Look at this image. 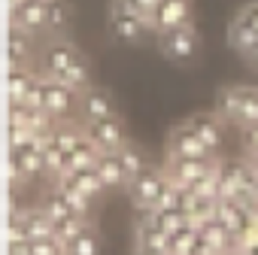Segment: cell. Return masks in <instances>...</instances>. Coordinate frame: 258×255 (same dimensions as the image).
Wrapping results in <instances>:
<instances>
[{
  "label": "cell",
  "instance_id": "cell-1",
  "mask_svg": "<svg viewBox=\"0 0 258 255\" xmlns=\"http://www.w3.org/2000/svg\"><path fill=\"white\" fill-rule=\"evenodd\" d=\"M216 112L237 128L255 124L258 121V85H225L216 97Z\"/></svg>",
  "mask_w": 258,
  "mask_h": 255
},
{
  "label": "cell",
  "instance_id": "cell-2",
  "mask_svg": "<svg viewBox=\"0 0 258 255\" xmlns=\"http://www.w3.org/2000/svg\"><path fill=\"white\" fill-rule=\"evenodd\" d=\"M173 179L167 176L164 167H143L131 182H127V192H131V201L140 213H149V210H158L170 192Z\"/></svg>",
  "mask_w": 258,
  "mask_h": 255
},
{
  "label": "cell",
  "instance_id": "cell-3",
  "mask_svg": "<svg viewBox=\"0 0 258 255\" xmlns=\"http://www.w3.org/2000/svg\"><path fill=\"white\" fill-rule=\"evenodd\" d=\"M37 173H46V137H31L22 146H13V152H10V182H13V188L19 182L34 179Z\"/></svg>",
  "mask_w": 258,
  "mask_h": 255
},
{
  "label": "cell",
  "instance_id": "cell-4",
  "mask_svg": "<svg viewBox=\"0 0 258 255\" xmlns=\"http://www.w3.org/2000/svg\"><path fill=\"white\" fill-rule=\"evenodd\" d=\"M158 49L164 58L176 61V64H191L198 55H201V37L195 31L191 22L185 25H176V28H167L158 34Z\"/></svg>",
  "mask_w": 258,
  "mask_h": 255
},
{
  "label": "cell",
  "instance_id": "cell-5",
  "mask_svg": "<svg viewBox=\"0 0 258 255\" xmlns=\"http://www.w3.org/2000/svg\"><path fill=\"white\" fill-rule=\"evenodd\" d=\"M28 100H31V103H37V106H43L52 118H64V115L70 112L73 100H79V94H76L64 79L43 76V79L37 82V88L31 91V97H28Z\"/></svg>",
  "mask_w": 258,
  "mask_h": 255
},
{
  "label": "cell",
  "instance_id": "cell-6",
  "mask_svg": "<svg viewBox=\"0 0 258 255\" xmlns=\"http://www.w3.org/2000/svg\"><path fill=\"white\" fill-rule=\"evenodd\" d=\"M149 28V19H143L140 13H134L124 0H115L112 10H109V34L115 43H124V46H137L143 43Z\"/></svg>",
  "mask_w": 258,
  "mask_h": 255
},
{
  "label": "cell",
  "instance_id": "cell-7",
  "mask_svg": "<svg viewBox=\"0 0 258 255\" xmlns=\"http://www.w3.org/2000/svg\"><path fill=\"white\" fill-rule=\"evenodd\" d=\"M219 164H222L219 155H210V158H167L164 161V170H167V176L176 185L195 188L201 179H207L210 173H216Z\"/></svg>",
  "mask_w": 258,
  "mask_h": 255
},
{
  "label": "cell",
  "instance_id": "cell-8",
  "mask_svg": "<svg viewBox=\"0 0 258 255\" xmlns=\"http://www.w3.org/2000/svg\"><path fill=\"white\" fill-rule=\"evenodd\" d=\"M210 155H219V152H213V149L191 131L188 121L176 124L173 131L167 134V158H210Z\"/></svg>",
  "mask_w": 258,
  "mask_h": 255
},
{
  "label": "cell",
  "instance_id": "cell-9",
  "mask_svg": "<svg viewBox=\"0 0 258 255\" xmlns=\"http://www.w3.org/2000/svg\"><path fill=\"white\" fill-rule=\"evenodd\" d=\"M216 216L237 234V237H249V234H255V216H252V207L249 204H243L240 198H234V195H222L219 198V204H216Z\"/></svg>",
  "mask_w": 258,
  "mask_h": 255
},
{
  "label": "cell",
  "instance_id": "cell-10",
  "mask_svg": "<svg viewBox=\"0 0 258 255\" xmlns=\"http://www.w3.org/2000/svg\"><path fill=\"white\" fill-rule=\"evenodd\" d=\"M76 55H79V49H76L70 40L55 37V40L43 49V55H40V70H43V76L61 79V76H64V70L76 61Z\"/></svg>",
  "mask_w": 258,
  "mask_h": 255
},
{
  "label": "cell",
  "instance_id": "cell-11",
  "mask_svg": "<svg viewBox=\"0 0 258 255\" xmlns=\"http://www.w3.org/2000/svg\"><path fill=\"white\" fill-rule=\"evenodd\" d=\"M13 28H22L28 34H46V0H13L10 10Z\"/></svg>",
  "mask_w": 258,
  "mask_h": 255
},
{
  "label": "cell",
  "instance_id": "cell-12",
  "mask_svg": "<svg viewBox=\"0 0 258 255\" xmlns=\"http://www.w3.org/2000/svg\"><path fill=\"white\" fill-rule=\"evenodd\" d=\"M85 134L100 146V152H118L124 143V131H121V121L118 115H106L97 121H85Z\"/></svg>",
  "mask_w": 258,
  "mask_h": 255
},
{
  "label": "cell",
  "instance_id": "cell-13",
  "mask_svg": "<svg viewBox=\"0 0 258 255\" xmlns=\"http://www.w3.org/2000/svg\"><path fill=\"white\" fill-rule=\"evenodd\" d=\"M79 112H82V121H97V118L115 115V100L106 88L91 85V88L79 91Z\"/></svg>",
  "mask_w": 258,
  "mask_h": 255
},
{
  "label": "cell",
  "instance_id": "cell-14",
  "mask_svg": "<svg viewBox=\"0 0 258 255\" xmlns=\"http://www.w3.org/2000/svg\"><path fill=\"white\" fill-rule=\"evenodd\" d=\"M185 22H191V0H161L158 10L149 19V28L155 34H161V31L185 25Z\"/></svg>",
  "mask_w": 258,
  "mask_h": 255
},
{
  "label": "cell",
  "instance_id": "cell-15",
  "mask_svg": "<svg viewBox=\"0 0 258 255\" xmlns=\"http://www.w3.org/2000/svg\"><path fill=\"white\" fill-rule=\"evenodd\" d=\"M222 115L219 112H198V115H191L188 118V124H191V131L213 149V152H219V146H222Z\"/></svg>",
  "mask_w": 258,
  "mask_h": 255
},
{
  "label": "cell",
  "instance_id": "cell-16",
  "mask_svg": "<svg viewBox=\"0 0 258 255\" xmlns=\"http://www.w3.org/2000/svg\"><path fill=\"white\" fill-rule=\"evenodd\" d=\"M137 246H155V249H167L170 246V234L158 225V219H155L152 210L140 213V219H137Z\"/></svg>",
  "mask_w": 258,
  "mask_h": 255
},
{
  "label": "cell",
  "instance_id": "cell-17",
  "mask_svg": "<svg viewBox=\"0 0 258 255\" xmlns=\"http://www.w3.org/2000/svg\"><path fill=\"white\" fill-rule=\"evenodd\" d=\"M43 79V73H34L25 67H10V76H7V91H10V100H28L31 91L37 88V82Z\"/></svg>",
  "mask_w": 258,
  "mask_h": 255
},
{
  "label": "cell",
  "instance_id": "cell-18",
  "mask_svg": "<svg viewBox=\"0 0 258 255\" xmlns=\"http://www.w3.org/2000/svg\"><path fill=\"white\" fill-rule=\"evenodd\" d=\"M61 179H67V182H73L79 192H85L88 198H100L103 192H106V182H103V176H100V170H97V164L94 167H73L70 173H64ZM58 182V179H55Z\"/></svg>",
  "mask_w": 258,
  "mask_h": 255
},
{
  "label": "cell",
  "instance_id": "cell-19",
  "mask_svg": "<svg viewBox=\"0 0 258 255\" xmlns=\"http://www.w3.org/2000/svg\"><path fill=\"white\" fill-rule=\"evenodd\" d=\"M97 170H100L106 188H121V185L131 182V179H127V173H124V164H121L118 152H103L97 158Z\"/></svg>",
  "mask_w": 258,
  "mask_h": 255
},
{
  "label": "cell",
  "instance_id": "cell-20",
  "mask_svg": "<svg viewBox=\"0 0 258 255\" xmlns=\"http://www.w3.org/2000/svg\"><path fill=\"white\" fill-rule=\"evenodd\" d=\"M70 19H73V10L67 0H46V34L61 37L70 28Z\"/></svg>",
  "mask_w": 258,
  "mask_h": 255
},
{
  "label": "cell",
  "instance_id": "cell-21",
  "mask_svg": "<svg viewBox=\"0 0 258 255\" xmlns=\"http://www.w3.org/2000/svg\"><path fill=\"white\" fill-rule=\"evenodd\" d=\"M34 55V34L10 28V67H25Z\"/></svg>",
  "mask_w": 258,
  "mask_h": 255
},
{
  "label": "cell",
  "instance_id": "cell-22",
  "mask_svg": "<svg viewBox=\"0 0 258 255\" xmlns=\"http://www.w3.org/2000/svg\"><path fill=\"white\" fill-rule=\"evenodd\" d=\"M61 79H64L76 94H79V91H85V88H91L94 82H91V64H88V58L79 52V55H76V61L64 70V76H61Z\"/></svg>",
  "mask_w": 258,
  "mask_h": 255
},
{
  "label": "cell",
  "instance_id": "cell-23",
  "mask_svg": "<svg viewBox=\"0 0 258 255\" xmlns=\"http://www.w3.org/2000/svg\"><path fill=\"white\" fill-rule=\"evenodd\" d=\"M55 188L67 198V204L73 207V213H76V216L91 219V201H94V198H88L85 192H79V188H76L73 182H67V179H58V182H55Z\"/></svg>",
  "mask_w": 258,
  "mask_h": 255
},
{
  "label": "cell",
  "instance_id": "cell-24",
  "mask_svg": "<svg viewBox=\"0 0 258 255\" xmlns=\"http://www.w3.org/2000/svg\"><path fill=\"white\" fill-rule=\"evenodd\" d=\"M198 240H201V234H198V225H182L179 231H173L170 234V255H191L195 252V246H198Z\"/></svg>",
  "mask_w": 258,
  "mask_h": 255
},
{
  "label": "cell",
  "instance_id": "cell-25",
  "mask_svg": "<svg viewBox=\"0 0 258 255\" xmlns=\"http://www.w3.org/2000/svg\"><path fill=\"white\" fill-rule=\"evenodd\" d=\"M67 255H100V234L88 225L79 237L67 243Z\"/></svg>",
  "mask_w": 258,
  "mask_h": 255
},
{
  "label": "cell",
  "instance_id": "cell-26",
  "mask_svg": "<svg viewBox=\"0 0 258 255\" xmlns=\"http://www.w3.org/2000/svg\"><path fill=\"white\" fill-rule=\"evenodd\" d=\"M228 40H231V46H234V49L243 55V52H246V49H249V46L258 40V34L249 28V22H246L243 16H237V19H234V25L228 28Z\"/></svg>",
  "mask_w": 258,
  "mask_h": 255
},
{
  "label": "cell",
  "instance_id": "cell-27",
  "mask_svg": "<svg viewBox=\"0 0 258 255\" xmlns=\"http://www.w3.org/2000/svg\"><path fill=\"white\" fill-rule=\"evenodd\" d=\"M118 158H121V164H124V173H127V179H134L143 167H146V155L140 152V146H134V143H121V149H118Z\"/></svg>",
  "mask_w": 258,
  "mask_h": 255
},
{
  "label": "cell",
  "instance_id": "cell-28",
  "mask_svg": "<svg viewBox=\"0 0 258 255\" xmlns=\"http://www.w3.org/2000/svg\"><path fill=\"white\" fill-rule=\"evenodd\" d=\"M40 207H43V210L52 216V222H61V219H70V216H76V213H73V207L67 204V198H64L58 188H52V192L43 198V204H40Z\"/></svg>",
  "mask_w": 258,
  "mask_h": 255
},
{
  "label": "cell",
  "instance_id": "cell-29",
  "mask_svg": "<svg viewBox=\"0 0 258 255\" xmlns=\"http://www.w3.org/2000/svg\"><path fill=\"white\" fill-rule=\"evenodd\" d=\"M100 155H103V152H100V146L85 134V137L79 140V146L73 149V167H94Z\"/></svg>",
  "mask_w": 258,
  "mask_h": 255
},
{
  "label": "cell",
  "instance_id": "cell-30",
  "mask_svg": "<svg viewBox=\"0 0 258 255\" xmlns=\"http://www.w3.org/2000/svg\"><path fill=\"white\" fill-rule=\"evenodd\" d=\"M88 225H91V222H88L85 216H70V219H61V222H55V237H58V240H64V243H70V240H73V237H79Z\"/></svg>",
  "mask_w": 258,
  "mask_h": 255
},
{
  "label": "cell",
  "instance_id": "cell-31",
  "mask_svg": "<svg viewBox=\"0 0 258 255\" xmlns=\"http://www.w3.org/2000/svg\"><path fill=\"white\" fill-rule=\"evenodd\" d=\"M31 249H34V255H67V243L58 240L55 234L31 240Z\"/></svg>",
  "mask_w": 258,
  "mask_h": 255
},
{
  "label": "cell",
  "instance_id": "cell-32",
  "mask_svg": "<svg viewBox=\"0 0 258 255\" xmlns=\"http://www.w3.org/2000/svg\"><path fill=\"white\" fill-rule=\"evenodd\" d=\"M240 140H243V152H246V158H258V121L240 128Z\"/></svg>",
  "mask_w": 258,
  "mask_h": 255
},
{
  "label": "cell",
  "instance_id": "cell-33",
  "mask_svg": "<svg viewBox=\"0 0 258 255\" xmlns=\"http://www.w3.org/2000/svg\"><path fill=\"white\" fill-rule=\"evenodd\" d=\"M124 4L131 7L134 13H140L143 19H152V13L158 10V4H161V0H124Z\"/></svg>",
  "mask_w": 258,
  "mask_h": 255
},
{
  "label": "cell",
  "instance_id": "cell-34",
  "mask_svg": "<svg viewBox=\"0 0 258 255\" xmlns=\"http://www.w3.org/2000/svg\"><path fill=\"white\" fill-rule=\"evenodd\" d=\"M240 16H243V19L249 22V28L258 34V0H255V4H246V7L240 10Z\"/></svg>",
  "mask_w": 258,
  "mask_h": 255
},
{
  "label": "cell",
  "instance_id": "cell-35",
  "mask_svg": "<svg viewBox=\"0 0 258 255\" xmlns=\"http://www.w3.org/2000/svg\"><path fill=\"white\" fill-rule=\"evenodd\" d=\"M243 55H246V61H249L252 67H258V40H255V43H252V46H249Z\"/></svg>",
  "mask_w": 258,
  "mask_h": 255
},
{
  "label": "cell",
  "instance_id": "cell-36",
  "mask_svg": "<svg viewBox=\"0 0 258 255\" xmlns=\"http://www.w3.org/2000/svg\"><path fill=\"white\" fill-rule=\"evenodd\" d=\"M134 255H170L167 249H155V246H137Z\"/></svg>",
  "mask_w": 258,
  "mask_h": 255
},
{
  "label": "cell",
  "instance_id": "cell-37",
  "mask_svg": "<svg viewBox=\"0 0 258 255\" xmlns=\"http://www.w3.org/2000/svg\"><path fill=\"white\" fill-rule=\"evenodd\" d=\"M252 216H255V231H258V204L252 207Z\"/></svg>",
  "mask_w": 258,
  "mask_h": 255
},
{
  "label": "cell",
  "instance_id": "cell-38",
  "mask_svg": "<svg viewBox=\"0 0 258 255\" xmlns=\"http://www.w3.org/2000/svg\"><path fill=\"white\" fill-rule=\"evenodd\" d=\"M252 161H255V164H258V158H252Z\"/></svg>",
  "mask_w": 258,
  "mask_h": 255
}]
</instances>
